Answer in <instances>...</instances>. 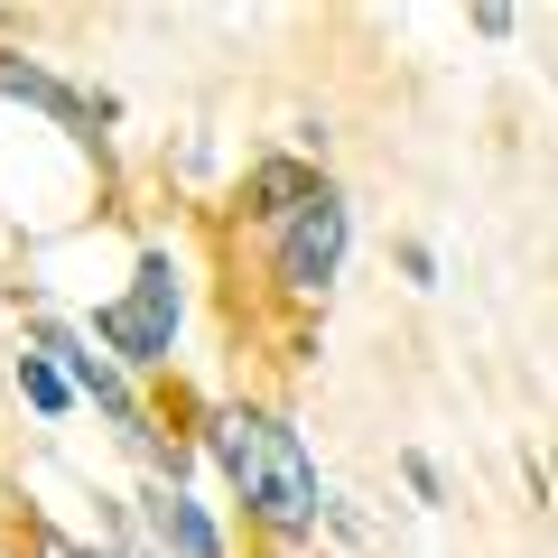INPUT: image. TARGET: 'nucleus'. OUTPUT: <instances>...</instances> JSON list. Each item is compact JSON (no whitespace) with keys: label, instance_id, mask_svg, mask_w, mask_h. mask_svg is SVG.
I'll return each mask as SVG.
<instances>
[{"label":"nucleus","instance_id":"3","mask_svg":"<svg viewBox=\"0 0 558 558\" xmlns=\"http://www.w3.org/2000/svg\"><path fill=\"white\" fill-rule=\"evenodd\" d=\"M94 336L112 344L121 363H168V344H178V270L168 260H140V279H131V299H112V307H94Z\"/></svg>","mask_w":558,"mask_h":558},{"label":"nucleus","instance_id":"5","mask_svg":"<svg viewBox=\"0 0 558 558\" xmlns=\"http://www.w3.org/2000/svg\"><path fill=\"white\" fill-rule=\"evenodd\" d=\"M317 196H326V178H307L299 159H260L252 168V215L270 223V233H279V223H299Z\"/></svg>","mask_w":558,"mask_h":558},{"label":"nucleus","instance_id":"2","mask_svg":"<svg viewBox=\"0 0 558 558\" xmlns=\"http://www.w3.org/2000/svg\"><path fill=\"white\" fill-rule=\"evenodd\" d=\"M344 252H354V205L326 186L299 223H279V233H270V279L289 289V299H317L326 279L344 270Z\"/></svg>","mask_w":558,"mask_h":558},{"label":"nucleus","instance_id":"1","mask_svg":"<svg viewBox=\"0 0 558 558\" xmlns=\"http://www.w3.org/2000/svg\"><path fill=\"white\" fill-rule=\"evenodd\" d=\"M205 447H215V465L233 475L242 512H252L270 539H307L326 512H336L326 484H317V457H307V438L289 428V418H270V410H215Z\"/></svg>","mask_w":558,"mask_h":558},{"label":"nucleus","instance_id":"4","mask_svg":"<svg viewBox=\"0 0 558 558\" xmlns=\"http://www.w3.org/2000/svg\"><path fill=\"white\" fill-rule=\"evenodd\" d=\"M38 354H65V373H75V391H94L102 410H112V418H121V428H131L140 447H149V428H140V410H131V391H121V373H112V363H102V354H84V344L65 336V326H38Z\"/></svg>","mask_w":558,"mask_h":558},{"label":"nucleus","instance_id":"9","mask_svg":"<svg viewBox=\"0 0 558 558\" xmlns=\"http://www.w3.org/2000/svg\"><path fill=\"white\" fill-rule=\"evenodd\" d=\"M400 475H410V494H418V502H447V475H438V465H428V457H418V447H410V457H400Z\"/></svg>","mask_w":558,"mask_h":558},{"label":"nucleus","instance_id":"7","mask_svg":"<svg viewBox=\"0 0 558 558\" xmlns=\"http://www.w3.org/2000/svg\"><path fill=\"white\" fill-rule=\"evenodd\" d=\"M159 539H168L178 558H223V531H215L186 494H159Z\"/></svg>","mask_w":558,"mask_h":558},{"label":"nucleus","instance_id":"8","mask_svg":"<svg viewBox=\"0 0 558 558\" xmlns=\"http://www.w3.org/2000/svg\"><path fill=\"white\" fill-rule=\"evenodd\" d=\"M20 391H28V410H47V418L65 410V373L47 354H20Z\"/></svg>","mask_w":558,"mask_h":558},{"label":"nucleus","instance_id":"6","mask_svg":"<svg viewBox=\"0 0 558 558\" xmlns=\"http://www.w3.org/2000/svg\"><path fill=\"white\" fill-rule=\"evenodd\" d=\"M0 94H10V102H38V112H57V121H94L102 112V102H84L75 84H57L38 57H0Z\"/></svg>","mask_w":558,"mask_h":558},{"label":"nucleus","instance_id":"10","mask_svg":"<svg viewBox=\"0 0 558 558\" xmlns=\"http://www.w3.org/2000/svg\"><path fill=\"white\" fill-rule=\"evenodd\" d=\"M400 270H410L418 289H438V260H428V242H400Z\"/></svg>","mask_w":558,"mask_h":558}]
</instances>
